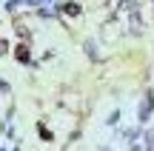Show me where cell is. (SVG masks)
Instances as JSON below:
<instances>
[{
  "instance_id": "obj_4",
  "label": "cell",
  "mask_w": 154,
  "mask_h": 151,
  "mask_svg": "<svg viewBox=\"0 0 154 151\" xmlns=\"http://www.w3.org/2000/svg\"><path fill=\"white\" fill-rule=\"evenodd\" d=\"M131 151H149V146H143V143H134Z\"/></svg>"
},
{
  "instance_id": "obj_3",
  "label": "cell",
  "mask_w": 154,
  "mask_h": 151,
  "mask_svg": "<svg viewBox=\"0 0 154 151\" xmlns=\"http://www.w3.org/2000/svg\"><path fill=\"white\" fill-rule=\"evenodd\" d=\"M17 60H29V51L26 49H17Z\"/></svg>"
},
{
  "instance_id": "obj_2",
  "label": "cell",
  "mask_w": 154,
  "mask_h": 151,
  "mask_svg": "<svg viewBox=\"0 0 154 151\" xmlns=\"http://www.w3.org/2000/svg\"><path fill=\"white\" fill-rule=\"evenodd\" d=\"M63 11H69V14H80V6H77V3H66Z\"/></svg>"
},
{
  "instance_id": "obj_1",
  "label": "cell",
  "mask_w": 154,
  "mask_h": 151,
  "mask_svg": "<svg viewBox=\"0 0 154 151\" xmlns=\"http://www.w3.org/2000/svg\"><path fill=\"white\" fill-rule=\"evenodd\" d=\"M149 111H151V94H146V103H143V108H140V120L149 117Z\"/></svg>"
}]
</instances>
